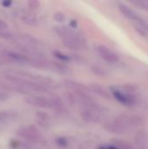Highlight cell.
Wrapping results in <instances>:
<instances>
[{
	"label": "cell",
	"mask_w": 148,
	"mask_h": 149,
	"mask_svg": "<svg viewBox=\"0 0 148 149\" xmlns=\"http://www.w3.org/2000/svg\"><path fill=\"white\" fill-rule=\"evenodd\" d=\"M8 28H9V24H8V23H7L5 20H3V19L0 18V30H2V31H5V30H7Z\"/></svg>",
	"instance_id": "obj_23"
},
{
	"label": "cell",
	"mask_w": 148,
	"mask_h": 149,
	"mask_svg": "<svg viewBox=\"0 0 148 149\" xmlns=\"http://www.w3.org/2000/svg\"><path fill=\"white\" fill-rule=\"evenodd\" d=\"M105 128L109 133L114 134H124L127 133V131L120 124H119L115 120L107 121L105 124Z\"/></svg>",
	"instance_id": "obj_8"
},
{
	"label": "cell",
	"mask_w": 148,
	"mask_h": 149,
	"mask_svg": "<svg viewBox=\"0 0 148 149\" xmlns=\"http://www.w3.org/2000/svg\"><path fill=\"white\" fill-rule=\"evenodd\" d=\"M99 149H119L115 145L113 146H101Z\"/></svg>",
	"instance_id": "obj_24"
},
{
	"label": "cell",
	"mask_w": 148,
	"mask_h": 149,
	"mask_svg": "<svg viewBox=\"0 0 148 149\" xmlns=\"http://www.w3.org/2000/svg\"><path fill=\"white\" fill-rule=\"evenodd\" d=\"M53 18H54L55 21L61 23V22H63V21L65 20V15H64L62 12H60V11H56V12L53 14Z\"/></svg>",
	"instance_id": "obj_19"
},
{
	"label": "cell",
	"mask_w": 148,
	"mask_h": 149,
	"mask_svg": "<svg viewBox=\"0 0 148 149\" xmlns=\"http://www.w3.org/2000/svg\"><path fill=\"white\" fill-rule=\"evenodd\" d=\"M25 102L31 106L45 109L61 110L63 108L62 101L57 97L46 98L44 96H31L25 99Z\"/></svg>",
	"instance_id": "obj_3"
},
{
	"label": "cell",
	"mask_w": 148,
	"mask_h": 149,
	"mask_svg": "<svg viewBox=\"0 0 148 149\" xmlns=\"http://www.w3.org/2000/svg\"><path fill=\"white\" fill-rule=\"evenodd\" d=\"M119 124H120L127 132L133 128L140 127L144 124V120L139 115L133 114H120L114 119Z\"/></svg>",
	"instance_id": "obj_4"
},
{
	"label": "cell",
	"mask_w": 148,
	"mask_h": 149,
	"mask_svg": "<svg viewBox=\"0 0 148 149\" xmlns=\"http://www.w3.org/2000/svg\"><path fill=\"white\" fill-rule=\"evenodd\" d=\"M115 146L119 149H133L132 146L128 142H125V141H121L116 142Z\"/></svg>",
	"instance_id": "obj_18"
},
{
	"label": "cell",
	"mask_w": 148,
	"mask_h": 149,
	"mask_svg": "<svg viewBox=\"0 0 148 149\" xmlns=\"http://www.w3.org/2000/svg\"><path fill=\"white\" fill-rule=\"evenodd\" d=\"M21 20L23 21V23H24L25 24L30 25V26H35L38 24V19L33 15L24 14L21 17Z\"/></svg>",
	"instance_id": "obj_13"
},
{
	"label": "cell",
	"mask_w": 148,
	"mask_h": 149,
	"mask_svg": "<svg viewBox=\"0 0 148 149\" xmlns=\"http://www.w3.org/2000/svg\"><path fill=\"white\" fill-rule=\"evenodd\" d=\"M18 38L20 40H22L23 42H24L28 46H35L40 44V42L38 41V38H36L35 37L27 34V33H20L17 35Z\"/></svg>",
	"instance_id": "obj_12"
},
{
	"label": "cell",
	"mask_w": 148,
	"mask_h": 149,
	"mask_svg": "<svg viewBox=\"0 0 148 149\" xmlns=\"http://www.w3.org/2000/svg\"><path fill=\"white\" fill-rule=\"evenodd\" d=\"M5 49H6V48H5L2 44H0V56H1V54L3 53V52Z\"/></svg>",
	"instance_id": "obj_27"
},
{
	"label": "cell",
	"mask_w": 148,
	"mask_h": 149,
	"mask_svg": "<svg viewBox=\"0 0 148 149\" xmlns=\"http://www.w3.org/2000/svg\"><path fill=\"white\" fill-rule=\"evenodd\" d=\"M27 6L31 10H36L40 6V2L38 0H30L27 3Z\"/></svg>",
	"instance_id": "obj_17"
},
{
	"label": "cell",
	"mask_w": 148,
	"mask_h": 149,
	"mask_svg": "<svg viewBox=\"0 0 148 149\" xmlns=\"http://www.w3.org/2000/svg\"><path fill=\"white\" fill-rule=\"evenodd\" d=\"M119 10H120V11L122 13V15L125 17L128 18L129 20H131L133 22L135 21L139 17L137 13L133 9H131L129 6L124 4V3H120L119 4Z\"/></svg>",
	"instance_id": "obj_10"
},
{
	"label": "cell",
	"mask_w": 148,
	"mask_h": 149,
	"mask_svg": "<svg viewBox=\"0 0 148 149\" xmlns=\"http://www.w3.org/2000/svg\"><path fill=\"white\" fill-rule=\"evenodd\" d=\"M10 62L8 61L7 59H5V58L0 57V65H5V64H10Z\"/></svg>",
	"instance_id": "obj_25"
},
{
	"label": "cell",
	"mask_w": 148,
	"mask_h": 149,
	"mask_svg": "<svg viewBox=\"0 0 148 149\" xmlns=\"http://www.w3.org/2000/svg\"><path fill=\"white\" fill-rule=\"evenodd\" d=\"M17 135L30 142H39L41 141V135L35 125H28L19 128L17 131Z\"/></svg>",
	"instance_id": "obj_6"
},
{
	"label": "cell",
	"mask_w": 148,
	"mask_h": 149,
	"mask_svg": "<svg viewBox=\"0 0 148 149\" xmlns=\"http://www.w3.org/2000/svg\"><path fill=\"white\" fill-rule=\"evenodd\" d=\"M133 4L136 5L137 7L143 9L145 10H148V1H143V0H137V1H133L131 2Z\"/></svg>",
	"instance_id": "obj_16"
},
{
	"label": "cell",
	"mask_w": 148,
	"mask_h": 149,
	"mask_svg": "<svg viewBox=\"0 0 148 149\" xmlns=\"http://www.w3.org/2000/svg\"><path fill=\"white\" fill-rule=\"evenodd\" d=\"M97 52L100 55V57L108 63H116L119 61L117 54L112 52L106 45H99L97 47Z\"/></svg>",
	"instance_id": "obj_7"
},
{
	"label": "cell",
	"mask_w": 148,
	"mask_h": 149,
	"mask_svg": "<svg viewBox=\"0 0 148 149\" xmlns=\"http://www.w3.org/2000/svg\"><path fill=\"white\" fill-rule=\"evenodd\" d=\"M92 72L97 74V75H99V76H103L106 74V72L103 68H101L100 66H93L92 67Z\"/></svg>",
	"instance_id": "obj_21"
},
{
	"label": "cell",
	"mask_w": 148,
	"mask_h": 149,
	"mask_svg": "<svg viewBox=\"0 0 148 149\" xmlns=\"http://www.w3.org/2000/svg\"><path fill=\"white\" fill-rule=\"evenodd\" d=\"M135 141L140 149H148V137L145 132H139L135 136Z\"/></svg>",
	"instance_id": "obj_11"
},
{
	"label": "cell",
	"mask_w": 148,
	"mask_h": 149,
	"mask_svg": "<svg viewBox=\"0 0 148 149\" xmlns=\"http://www.w3.org/2000/svg\"><path fill=\"white\" fill-rule=\"evenodd\" d=\"M10 4H12V2L11 1H4V2H2V5L4 6V7H10Z\"/></svg>",
	"instance_id": "obj_26"
},
{
	"label": "cell",
	"mask_w": 148,
	"mask_h": 149,
	"mask_svg": "<svg viewBox=\"0 0 148 149\" xmlns=\"http://www.w3.org/2000/svg\"><path fill=\"white\" fill-rule=\"evenodd\" d=\"M89 91L94 93L95 94L99 95L101 98L104 99H110L111 98V93L102 86L99 85V84H91L88 86Z\"/></svg>",
	"instance_id": "obj_9"
},
{
	"label": "cell",
	"mask_w": 148,
	"mask_h": 149,
	"mask_svg": "<svg viewBox=\"0 0 148 149\" xmlns=\"http://www.w3.org/2000/svg\"><path fill=\"white\" fill-rule=\"evenodd\" d=\"M111 90L114 98L125 106H133L136 103V97L134 96L135 88L133 86H115L111 87Z\"/></svg>",
	"instance_id": "obj_2"
},
{
	"label": "cell",
	"mask_w": 148,
	"mask_h": 149,
	"mask_svg": "<svg viewBox=\"0 0 148 149\" xmlns=\"http://www.w3.org/2000/svg\"><path fill=\"white\" fill-rule=\"evenodd\" d=\"M10 99V95L8 93L6 92H3L0 91V101L3 102V101H7Z\"/></svg>",
	"instance_id": "obj_22"
},
{
	"label": "cell",
	"mask_w": 148,
	"mask_h": 149,
	"mask_svg": "<svg viewBox=\"0 0 148 149\" xmlns=\"http://www.w3.org/2000/svg\"><path fill=\"white\" fill-rule=\"evenodd\" d=\"M0 38L9 41H16L18 38V37L13 32L7 31H0Z\"/></svg>",
	"instance_id": "obj_14"
},
{
	"label": "cell",
	"mask_w": 148,
	"mask_h": 149,
	"mask_svg": "<svg viewBox=\"0 0 148 149\" xmlns=\"http://www.w3.org/2000/svg\"><path fill=\"white\" fill-rule=\"evenodd\" d=\"M80 114L82 119L88 123H99L102 119L101 111L94 103L85 106V107L81 110Z\"/></svg>",
	"instance_id": "obj_5"
},
{
	"label": "cell",
	"mask_w": 148,
	"mask_h": 149,
	"mask_svg": "<svg viewBox=\"0 0 148 149\" xmlns=\"http://www.w3.org/2000/svg\"><path fill=\"white\" fill-rule=\"evenodd\" d=\"M56 31L62 38L63 45L70 50H80L84 47V40L75 31L66 26L56 27Z\"/></svg>",
	"instance_id": "obj_1"
},
{
	"label": "cell",
	"mask_w": 148,
	"mask_h": 149,
	"mask_svg": "<svg viewBox=\"0 0 148 149\" xmlns=\"http://www.w3.org/2000/svg\"><path fill=\"white\" fill-rule=\"evenodd\" d=\"M36 116H37L38 119H39L40 120H43V121H46V120H49L48 114L45 113H44V112H40V111L37 112L36 113Z\"/></svg>",
	"instance_id": "obj_20"
},
{
	"label": "cell",
	"mask_w": 148,
	"mask_h": 149,
	"mask_svg": "<svg viewBox=\"0 0 148 149\" xmlns=\"http://www.w3.org/2000/svg\"><path fill=\"white\" fill-rule=\"evenodd\" d=\"M12 118V113L7 111H0V124L6 122Z\"/></svg>",
	"instance_id": "obj_15"
}]
</instances>
